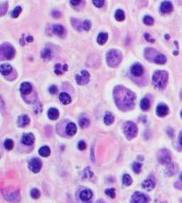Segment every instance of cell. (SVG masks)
I'll return each instance as SVG.
<instances>
[{
    "label": "cell",
    "instance_id": "obj_1",
    "mask_svg": "<svg viewBox=\"0 0 182 203\" xmlns=\"http://www.w3.org/2000/svg\"><path fill=\"white\" fill-rule=\"evenodd\" d=\"M114 100L118 107L123 111L130 110L135 106V94L125 87L118 86L115 88L114 91Z\"/></svg>",
    "mask_w": 182,
    "mask_h": 203
},
{
    "label": "cell",
    "instance_id": "obj_2",
    "mask_svg": "<svg viewBox=\"0 0 182 203\" xmlns=\"http://www.w3.org/2000/svg\"><path fill=\"white\" fill-rule=\"evenodd\" d=\"M168 72L163 71V70L156 71L152 77V81H153L154 86L157 88L158 89H163L166 88L167 83H168Z\"/></svg>",
    "mask_w": 182,
    "mask_h": 203
},
{
    "label": "cell",
    "instance_id": "obj_3",
    "mask_svg": "<svg viewBox=\"0 0 182 203\" xmlns=\"http://www.w3.org/2000/svg\"><path fill=\"white\" fill-rule=\"evenodd\" d=\"M106 58L107 65H108L110 68H116V67H118V66L119 65V63L121 62L122 56H121L120 52L118 50L112 49V50H109L106 53Z\"/></svg>",
    "mask_w": 182,
    "mask_h": 203
},
{
    "label": "cell",
    "instance_id": "obj_4",
    "mask_svg": "<svg viewBox=\"0 0 182 203\" xmlns=\"http://www.w3.org/2000/svg\"><path fill=\"white\" fill-rule=\"evenodd\" d=\"M123 131H124V134L127 137V139H132L137 135V127L135 123H133L131 121H128L124 125Z\"/></svg>",
    "mask_w": 182,
    "mask_h": 203
},
{
    "label": "cell",
    "instance_id": "obj_5",
    "mask_svg": "<svg viewBox=\"0 0 182 203\" xmlns=\"http://www.w3.org/2000/svg\"><path fill=\"white\" fill-rule=\"evenodd\" d=\"M16 54V50L15 49L7 44V43H5V44H2L1 45V58L3 59H12L14 57Z\"/></svg>",
    "mask_w": 182,
    "mask_h": 203
},
{
    "label": "cell",
    "instance_id": "obj_6",
    "mask_svg": "<svg viewBox=\"0 0 182 203\" xmlns=\"http://www.w3.org/2000/svg\"><path fill=\"white\" fill-rule=\"evenodd\" d=\"M157 158L160 164L168 165L171 163V155L168 150H161L157 154Z\"/></svg>",
    "mask_w": 182,
    "mask_h": 203
},
{
    "label": "cell",
    "instance_id": "obj_7",
    "mask_svg": "<svg viewBox=\"0 0 182 203\" xmlns=\"http://www.w3.org/2000/svg\"><path fill=\"white\" fill-rule=\"evenodd\" d=\"M149 198L146 194L139 191L135 192L130 200L131 203H149Z\"/></svg>",
    "mask_w": 182,
    "mask_h": 203
},
{
    "label": "cell",
    "instance_id": "obj_8",
    "mask_svg": "<svg viewBox=\"0 0 182 203\" xmlns=\"http://www.w3.org/2000/svg\"><path fill=\"white\" fill-rule=\"evenodd\" d=\"M28 168H29V170H30L32 172L37 173V172L40 171V170H41V168H42V162H41L38 158H32V159L29 161V163H28Z\"/></svg>",
    "mask_w": 182,
    "mask_h": 203
},
{
    "label": "cell",
    "instance_id": "obj_9",
    "mask_svg": "<svg viewBox=\"0 0 182 203\" xmlns=\"http://www.w3.org/2000/svg\"><path fill=\"white\" fill-rule=\"evenodd\" d=\"M90 75L87 70H82L80 74L76 76V81L78 85H85L89 81Z\"/></svg>",
    "mask_w": 182,
    "mask_h": 203
},
{
    "label": "cell",
    "instance_id": "obj_10",
    "mask_svg": "<svg viewBox=\"0 0 182 203\" xmlns=\"http://www.w3.org/2000/svg\"><path fill=\"white\" fill-rule=\"evenodd\" d=\"M131 74L135 76H140L144 73V68L140 64H134L130 68Z\"/></svg>",
    "mask_w": 182,
    "mask_h": 203
},
{
    "label": "cell",
    "instance_id": "obj_11",
    "mask_svg": "<svg viewBox=\"0 0 182 203\" xmlns=\"http://www.w3.org/2000/svg\"><path fill=\"white\" fill-rule=\"evenodd\" d=\"M80 200L83 201H88L92 199L93 197V192L89 189H85L80 192Z\"/></svg>",
    "mask_w": 182,
    "mask_h": 203
},
{
    "label": "cell",
    "instance_id": "obj_12",
    "mask_svg": "<svg viewBox=\"0 0 182 203\" xmlns=\"http://www.w3.org/2000/svg\"><path fill=\"white\" fill-rule=\"evenodd\" d=\"M157 115L160 118H163V117H166L168 114V107L164 105V104H160L157 107L156 109Z\"/></svg>",
    "mask_w": 182,
    "mask_h": 203
},
{
    "label": "cell",
    "instance_id": "obj_13",
    "mask_svg": "<svg viewBox=\"0 0 182 203\" xmlns=\"http://www.w3.org/2000/svg\"><path fill=\"white\" fill-rule=\"evenodd\" d=\"M172 10H173V6H172L171 2H169V1H164L160 6V11L163 14L170 13Z\"/></svg>",
    "mask_w": 182,
    "mask_h": 203
},
{
    "label": "cell",
    "instance_id": "obj_14",
    "mask_svg": "<svg viewBox=\"0 0 182 203\" xmlns=\"http://www.w3.org/2000/svg\"><path fill=\"white\" fill-rule=\"evenodd\" d=\"M34 141H35V138L32 133H26L22 137V143L24 145L30 146L34 143Z\"/></svg>",
    "mask_w": 182,
    "mask_h": 203
},
{
    "label": "cell",
    "instance_id": "obj_15",
    "mask_svg": "<svg viewBox=\"0 0 182 203\" xmlns=\"http://www.w3.org/2000/svg\"><path fill=\"white\" fill-rule=\"evenodd\" d=\"M52 31L55 35H56L58 37H65V35H66V29H65L64 26H62L61 25H53Z\"/></svg>",
    "mask_w": 182,
    "mask_h": 203
},
{
    "label": "cell",
    "instance_id": "obj_16",
    "mask_svg": "<svg viewBox=\"0 0 182 203\" xmlns=\"http://www.w3.org/2000/svg\"><path fill=\"white\" fill-rule=\"evenodd\" d=\"M30 122V119L27 115H21L17 119V125L18 127H24L27 126Z\"/></svg>",
    "mask_w": 182,
    "mask_h": 203
},
{
    "label": "cell",
    "instance_id": "obj_17",
    "mask_svg": "<svg viewBox=\"0 0 182 203\" xmlns=\"http://www.w3.org/2000/svg\"><path fill=\"white\" fill-rule=\"evenodd\" d=\"M20 91L23 95H29L32 92V85L28 82H24L20 86Z\"/></svg>",
    "mask_w": 182,
    "mask_h": 203
},
{
    "label": "cell",
    "instance_id": "obj_18",
    "mask_svg": "<svg viewBox=\"0 0 182 203\" xmlns=\"http://www.w3.org/2000/svg\"><path fill=\"white\" fill-rule=\"evenodd\" d=\"M158 53L154 49H145V57L149 61H154L156 56Z\"/></svg>",
    "mask_w": 182,
    "mask_h": 203
},
{
    "label": "cell",
    "instance_id": "obj_19",
    "mask_svg": "<svg viewBox=\"0 0 182 203\" xmlns=\"http://www.w3.org/2000/svg\"><path fill=\"white\" fill-rule=\"evenodd\" d=\"M5 198L9 201H12V202H17L19 201V192L18 191H13V192H10L8 194H6L5 196Z\"/></svg>",
    "mask_w": 182,
    "mask_h": 203
},
{
    "label": "cell",
    "instance_id": "obj_20",
    "mask_svg": "<svg viewBox=\"0 0 182 203\" xmlns=\"http://www.w3.org/2000/svg\"><path fill=\"white\" fill-rule=\"evenodd\" d=\"M66 132L68 136H74L77 133V126L73 122H69L66 127Z\"/></svg>",
    "mask_w": 182,
    "mask_h": 203
},
{
    "label": "cell",
    "instance_id": "obj_21",
    "mask_svg": "<svg viewBox=\"0 0 182 203\" xmlns=\"http://www.w3.org/2000/svg\"><path fill=\"white\" fill-rule=\"evenodd\" d=\"M142 188L147 190H151L155 188V182L150 178L145 179L142 183Z\"/></svg>",
    "mask_w": 182,
    "mask_h": 203
},
{
    "label": "cell",
    "instance_id": "obj_22",
    "mask_svg": "<svg viewBox=\"0 0 182 203\" xmlns=\"http://www.w3.org/2000/svg\"><path fill=\"white\" fill-rule=\"evenodd\" d=\"M12 67L11 65L9 64H2L1 67H0V71H1V74L4 75V76H7L8 74L11 73L12 71Z\"/></svg>",
    "mask_w": 182,
    "mask_h": 203
},
{
    "label": "cell",
    "instance_id": "obj_23",
    "mask_svg": "<svg viewBox=\"0 0 182 203\" xmlns=\"http://www.w3.org/2000/svg\"><path fill=\"white\" fill-rule=\"evenodd\" d=\"M68 70V65H61V64H56L55 66V73L56 75H61L64 72H66Z\"/></svg>",
    "mask_w": 182,
    "mask_h": 203
},
{
    "label": "cell",
    "instance_id": "obj_24",
    "mask_svg": "<svg viewBox=\"0 0 182 203\" xmlns=\"http://www.w3.org/2000/svg\"><path fill=\"white\" fill-rule=\"evenodd\" d=\"M48 116L52 120L57 119L58 117H59V111L56 108H55V107H51V108H49V110L48 112Z\"/></svg>",
    "mask_w": 182,
    "mask_h": 203
},
{
    "label": "cell",
    "instance_id": "obj_25",
    "mask_svg": "<svg viewBox=\"0 0 182 203\" xmlns=\"http://www.w3.org/2000/svg\"><path fill=\"white\" fill-rule=\"evenodd\" d=\"M59 100L62 102V104L68 105V104L71 103V98H70V96L68 93L63 92V93H61L59 95Z\"/></svg>",
    "mask_w": 182,
    "mask_h": 203
},
{
    "label": "cell",
    "instance_id": "obj_26",
    "mask_svg": "<svg viewBox=\"0 0 182 203\" xmlns=\"http://www.w3.org/2000/svg\"><path fill=\"white\" fill-rule=\"evenodd\" d=\"M153 62H154V63H157V64H159V65H164V64L167 62V57H166V56H164L163 54L158 53L156 56V57H155V59H154Z\"/></svg>",
    "mask_w": 182,
    "mask_h": 203
},
{
    "label": "cell",
    "instance_id": "obj_27",
    "mask_svg": "<svg viewBox=\"0 0 182 203\" xmlns=\"http://www.w3.org/2000/svg\"><path fill=\"white\" fill-rule=\"evenodd\" d=\"M177 166L175 165V164H172V163H170V164H168V168H167V170H166V173L168 175V176H172V175H174L176 172H177Z\"/></svg>",
    "mask_w": 182,
    "mask_h": 203
},
{
    "label": "cell",
    "instance_id": "obj_28",
    "mask_svg": "<svg viewBox=\"0 0 182 203\" xmlns=\"http://www.w3.org/2000/svg\"><path fill=\"white\" fill-rule=\"evenodd\" d=\"M107 34L106 33H100L99 36H98V38H97V41L99 45H104L105 43L106 42L107 40Z\"/></svg>",
    "mask_w": 182,
    "mask_h": 203
},
{
    "label": "cell",
    "instance_id": "obj_29",
    "mask_svg": "<svg viewBox=\"0 0 182 203\" xmlns=\"http://www.w3.org/2000/svg\"><path fill=\"white\" fill-rule=\"evenodd\" d=\"M149 107H150V102L149 100L147 99V98H144L141 102H140V107H141V109L142 110H144V111H147L149 108Z\"/></svg>",
    "mask_w": 182,
    "mask_h": 203
},
{
    "label": "cell",
    "instance_id": "obj_30",
    "mask_svg": "<svg viewBox=\"0 0 182 203\" xmlns=\"http://www.w3.org/2000/svg\"><path fill=\"white\" fill-rule=\"evenodd\" d=\"M38 152L40 154V156L46 158V157H48V156L50 155V149H49L48 146H44V147H42V148L39 149Z\"/></svg>",
    "mask_w": 182,
    "mask_h": 203
},
{
    "label": "cell",
    "instance_id": "obj_31",
    "mask_svg": "<svg viewBox=\"0 0 182 203\" xmlns=\"http://www.w3.org/2000/svg\"><path fill=\"white\" fill-rule=\"evenodd\" d=\"M104 122L106 125H111L114 122V116L111 113H106L104 117Z\"/></svg>",
    "mask_w": 182,
    "mask_h": 203
},
{
    "label": "cell",
    "instance_id": "obj_32",
    "mask_svg": "<svg viewBox=\"0 0 182 203\" xmlns=\"http://www.w3.org/2000/svg\"><path fill=\"white\" fill-rule=\"evenodd\" d=\"M115 18L118 21H123L125 19V13L121 9H118L115 13Z\"/></svg>",
    "mask_w": 182,
    "mask_h": 203
},
{
    "label": "cell",
    "instance_id": "obj_33",
    "mask_svg": "<svg viewBox=\"0 0 182 203\" xmlns=\"http://www.w3.org/2000/svg\"><path fill=\"white\" fill-rule=\"evenodd\" d=\"M72 21V25L73 26L78 29V30H83V21H79L78 19H75V18H72L71 19Z\"/></svg>",
    "mask_w": 182,
    "mask_h": 203
},
{
    "label": "cell",
    "instance_id": "obj_34",
    "mask_svg": "<svg viewBox=\"0 0 182 203\" xmlns=\"http://www.w3.org/2000/svg\"><path fill=\"white\" fill-rule=\"evenodd\" d=\"M90 122H89V119H87V118H81L79 119V126L82 127V128H86L89 126Z\"/></svg>",
    "mask_w": 182,
    "mask_h": 203
},
{
    "label": "cell",
    "instance_id": "obj_35",
    "mask_svg": "<svg viewBox=\"0 0 182 203\" xmlns=\"http://www.w3.org/2000/svg\"><path fill=\"white\" fill-rule=\"evenodd\" d=\"M41 56H42V57H43L44 59H50L52 54H51V51L49 50L48 49H44V50L42 51Z\"/></svg>",
    "mask_w": 182,
    "mask_h": 203
},
{
    "label": "cell",
    "instance_id": "obj_36",
    "mask_svg": "<svg viewBox=\"0 0 182 203\" xmlns=\"http://www.w3.org/2000/svg\"><path fill=\"white\" fill-rule=\"evenodd\" d=\"M141 168H142L141 163H139V162H134V163H133V170H134L135 173H137V174L140 173Z\"/></svg>",
    "mask_w": 182,
    "mask_h": 203
},
{
    "label": "cell",
    "instance_id": "obj_37",
    "mask_svg": "<svg viewBox=\"0 0 182 203\" xmlns=\"http://www.w3.org/2000/svg\"><path fill=\"white\" fill-rule=\"evenodd\" d=\"M123 184L125 186H130L132 184V178L130 177V175L128 174H125L123 176Z\"/></svg>",
    "mask_w": 182,
    "mask_h": 203
},
{
    "label": "cell",
    "instance_id": "obj_38",
    "mask_svg": "<svg viewBox=\"0 0 182 203\" xmlns=\"http://www.w3.org/2000/svg\"><path fill=\"white\" fill-rule=\"evenodd\" d=\"M4 146H5V148L7 150H11L13 149V147H14V142L11 139H6L5 141V143H4Z\"/></svg>",
    "mask_w": 182,
    "mask_h": 203
},
{
    "label": "cell",
    "instance_id": "obj_39",
    "mask_svg": "<svg viewBox=\"0 0 182 203\" xmlns=\"http://www.w3.org/2000/svg\"><path fill=\"white\" fill-rule=\"evenodd\" d=\"M143 22H144L145 25H152L154 24V19H153L151 17H149V16H146V17L143 18Z\"/></svg>",
    "mask_w": 182,
    "mask_h": 203
},
{
    "label": "cell",
    "instance_id": "obj_40",
    "mask_svg": "<svg viewBox=\"0 0 182 203\" xmlns=\"http://www.w3.org/2000/svg\"><path fill=\"white\" fill-rule=\"evenodd\" d=\"M21 11H22V8L20 7V6H17L13 11H12V13H11V16H12V18H17L19 15H20V13H21Z\"/></svg>",
    "mask_w": 182,
    "mask_h": 203
},
{
    "label": "cell",
    "instance_id": "obj_41",
    "mask_svg": "<svg viewBox=\"0 0 182 203\" xmlns=\"http://www.w3.org/2000/svg\"><path fill=\"white\" fill-rule=\"evenodd\" d=\"M92 176H93V172L89 170V168H86L83 171V178H92Z\"/></svg>",
    "mask_w": 182,
    "mask_h": 203
},
{
    "label": "cell",
    "instance_id": "obj_42",
    "mask_svg": "<svg viewBox=\"0 0 182 203\" xmlns=\"http://www.w3.org/2000/svg\"><path fill=\"white\" fill-rule=\"evenodd\" d=\"M30 195L33 199H38L40 197V191L37 189H33L30 192Z\"/></svg>",
    "mask_w": 182,
    "mask_h": 203
},
{
    "label": "cell",
    "instance_id": "obj_43",
    "mask_svg": "<svg viewBox=\"0 0 182 203\" xmlns=\"http://www.w3.org/2000/svg\"><path fill=\"white\" fill-rule=\"evenodd\" d=\"M105 193H106L108 197H110L111 199H114V198L116 197V191H115L114 189H107L105 190Z\"/></svg>",
    "mask_w": 182,
    "mask_h": 203
},
{
    "label": "cell",
    "instance_id": "obj_44",
    "mask_svg": "<svg viewBox=\"0 0 182 203\" xmlns=\"http://www.w3.org/2000/svg\"><path fill=\"white\" fill-rule=\"evenodd\" d=\"M91 27V23L89 20H84L83 21V30L88 31Z\"/></svg>",
    "mask_w": 182,
    "mask_h": 203
},
{
    "label": "cell",
    "instance_id": "obj_45",
    "mask_svg": "<svg viewBox=\"0 0 182 203\" xmlns=\"http://www.w3.org/2000/svg\"><path fill=\"white\" fill-rule=\"evenodd\" d=\"M93 4L97 6V7H101L103 6L105 4V0H92Z\"/></svg>",
    "mask_w": 182,
    "mask_h": 203
},
{
    "label": "cell",
    "instance_id": "obj_46",
    "mask_svg": "<svg viewBox=\"0 0 182 203\" xmlns=\"http://www.w3.org/2000/svg\"><path fill=\"white\" fill-rule=\"evenodd\" d=\"M6 9H7V3H5V4H1V15L3 16L6 12Z\"/></svg>",
    "mask_w": 182,
    "mask_h": 203
},
{
    "label": "cell",
    "instance_id": "obj_47",
    "mask_svg": "<svg viewBox=\"0 0 182 203\" xmlns=\"http://www.w3.org/2000/svg\"><path fill=\"white\" fill-rule=\"evenodd\" d=\"M61 13L59 12V11H57V10H55V11H52V17L53 18H61Z\"/></svg>",
    "mask_w": 182,
    "mask_h": 203
},
{
    "label": "cell",
    "instance_id": "obj_48",
    "mask_svg": "<svg viewBox=\"0 0 182 203\" xmlns=\"http://www.w3.org/2000/svg\"><path fill=\"white\" fill-rule=\"evenodd\" d=\"M78 146V149H79L80 150H84L86 149V143H85L84 141H79Z\"/></svg>",
    "mask_w": 182,
    "mask_h": 203
},
{
    "label": "cell",
    "instance_id": "obj_49",
    "mask_svg": "<svg viewBox=\"0 0 182 203\" xmlns=\"http://www.w3.org/2000/svg\"><path fill=\"white\" fill-rule=\"evenodd\" d=\"M56 91H57V88H56V86H51V87L49 88V92H50L51 94H56Z\"/></svg>",
    "mask_w": 182,
    "mask_h": 203
},
{
    "label": "cell",
    "instance_id": "obj_50",
    "mask_svg": "<svg viewBox=\"0 0 182 203\" xmlns=\"http://www.w3.org/2000/svg\"><path fill=\"white\" fill-rule=\"evenodd\" d=\"M81 2H82V0H70L71 5H72V6H78Z\"/></svg>",
    "mask_w": 182,
    "mask_h": 203
},
{
    "label": "cell",
    "instance_id": "obj_51",
    "mask_svg": "<svg viewBox=\"0 0 182 203\" xmlns=\"http://www.w3.org/2000/svg\"><path fill=\"white\" fill-rule=\"evenodd\" d=\"M145 38L148 40V41H150V42H154V39H151L150 38V36L149 34H145Z\"/></svg>",
    "mask_w": 182,
    "mask_h": 203
},
{
    "label": "cell",
    "instance_id": "obj_52",
    "mask_svg": "<svg viewBox=\"0 0 182 203\" xmlns=\"http://www.w3.org/2000/svg\"><path fill=\"white\" fill-rule=\"evenodd\" d=\"M26 40H27L28 42H31V41H33V37L29 36V37H26Z\"/></svg>",
    "mask_w": 182,
    "mask_h": 203
},
{
    "label": "cell",
    "instance_id": "obj_53",
    "mask_svg": "<svg viewBox=\"0 0 182 203\" xmlns=\"http://www.w3.org/2000/svg\"><path fill=\"white\" fill-rule=\"evenodd\" d=\"M180 145L182 146V135L181 137H180Z\"/></svg>",
    "mask_w": 182,
    "mask_h": 203
},
{
    "label": "cell",
    "instance_id": "obj_54",
    "mask_svg": "<svg viewBox=\"0 0 182 203\" xmlns=\"http://www.w3.org/2000/svg\"><path fill=\"white\" fill-rule=\"evenodd\" d=\"M180 180H181V181H182V173H181V174H180Z\"/></svg>",
    "mask_w": 182,
    "mask_h": 203
},
{
    "label": "cell",
    "instance_id": "obj_55",
    "mask_svg": "<svg viewBox=\"0 0 182 203\" xmlns=\"http://www.w3.org/2000/svg\"><path fill=\"white\" fill-rule=\"evenodd\" d=\"M180 115H181V118H182V111H181V114H180Z\"/></svg>",
    "mask_w": 182,
    "mask_h": 203
}]
</instances>
